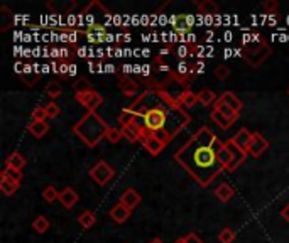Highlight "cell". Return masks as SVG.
I'll return each mask as SVG.
<instances>
[{
	"instance_id": "10",
	"label": "cell",
	"mask_w": 289,
	"mask_h": 243,
	"mask_svg": "<svg viewBox=\"0 0 289 243\" xmlns=\"http://www.w3.org/2000/svg\"><path fill=\"white\" fill-rule=\"evenodd\" d=\"M269 149V142L264 139V135L259 134V132H254V137H252V142H250V146L247 149V154L252 156V157H261L264 152Z\"/></svg>"
},
{
	"instance_id": "13",
	"label": "cell",
	"mask_w": 289,
	"mask_h": 243,
	"mask_svg": "<svg viewBox=\"0 0 289 243\" xmlns=\"http://www.w3.org/2000/svg\"><path fill=\"white\" fill-rule=\"evenodd\" d=\"M78 199H80V196L73 187H65L63 191H59V203H61L66 210L75 208V204L78 203Z\"/></svg>"
},
{
	"instance_id": "49",
	"label": "cell",
	"mask_w": 289,
	"mask_h": 243,
	"mask_svg": "<svg viewBox=\"0 0 289 243\" xmlns=\"http://www.w3.org/2000/svg\"><path fill=\"white\" fill-rule=\"evenodd\" d=\"M115 66L113 65H105V73H115Z\"/></svg>"
},
{
	"instance_id": "17",
	"label": "cell",
	"mask_w": 289,
	"mask_h": 243,
	"mask_svg": "<svg viewBox=\"0 0 289 243\" xmlns=\"http://www.w3.org/2000/svg\"><path fill=\"white\" fill-rule=\"evenodd\" d=\"M252 137H254L252 132H249L247 129H240V130L237 132V134L232 137V140L242 149V151H247L249 146H250V142H252Z\"/></svg>"
},
{
	"instance_id": "23",
	"label": "cell",
	"mask_w": 289,
	"mask_h": 243,
	"mask_svg": "<svg viewBox=\"0 0 289 243\" xmlns=\"http://www.w3.org/2000/svg\"><path fill=\"white\" fill-rule=\"evenodd\" d=\"M213 108L216 110V112H220L223 115V117H227L228 120H232L233 123H235L237 120H239V115L240 113H237L235 110H232L228 105H225L223 101H220V100H216V103L213 105Z\"/></svg>"
},
{
	"instance_id": "25",
	"label": "cell",
	"mask_w": 289,
	"mask_h": 243,
	"mask_svg": "<svg viewBox=\"0 0 289 243\" xmlns=\"http://www.w3.org/2000/svg\"><path fill=\"white\" fill-rule=\"evenodd\" d=\"M198 103L203 106H210L216 103L215 91H211V89H201V91H198Z\"/></svg>"
},
{
	"instance_id": "44",
	"label": "cell",
	"mask_w": 289,
	"mask_h": 243,
	"mask_svg": "<svg viewBox=\"0 0 289 243\" xmlns=\"http://www.w3.org/2000/svg\"><path fill=\"white\" fill-rule=\"evenodd\" d=\"M59 75L61 76L70 75V65H68V63H59Z\"/></svg>"
},
{
	"instance_id": "50",
	"label": "cell",
	"mask_w": 289,
	"mask_h": 243,
	"mask_svg": "<svg viewBox=\"0 0 289 243\" xmlns=\"http://www.w3.org/2000/svg\"><path fill=\"white\" fill-rule=\"evenodd\" d=\"M76 75V66L75 65H70V76Z\"/></svg>"
},
{
	"instance_id": "55",
	"label": "cell",
	"mask_w": 289,
	"mask_h": 243,
	"mask_svg": "<svg viewBox=\"0 0 289 243\" xmlns=\"http://www.w3.org/2000/svg\"><path fill=\"white\" fill-rule=\"evenodd\" d=\"M286 93H288V95H289V86H288V89H286Z\"/></svg>"
},
{
	"instance_id": "6",
	"label": "cell",
	"mask_w": 289,
	"mask_h": 243,
	"mask_svg": "<svg viewBox=\"0 0 289 243\" xmlns=\"http://www.w3.org/2000/svg\"><path fill=\"white\" fill-rule=\"evenodd\" d=\"M75 100L78 101L80 105L85 106L88 112H95V108L103 103V96L100 95L95 89H90V91H83V93H76Z\"/></svg>"
},
{
	"instance_id": "7",
	"label": "cell",
	"mask_w": 289,
	"mask_h": 243,
	"mask_svg": "<svg viewBox=\"0 0 289 243\" xmlns=\"http://www.w3.org/2000/svg\"><path fill=\"white\" fill-rule=\"evenodd\" d=\"M83 36L90 42H93V44H100V42H105L110 39V34L107 32L105 25L96 24V22L88 25L87 31H83Z\"/></svg>"
},
{
	"instance_id": "39",
	"label": "cell",
	"mask_w": 289,
	"mask_h": 243,
	"mask_svg": "<svg viewBox=\"0 0 289 243\" xmlns=\"http://www.w3.org/2000/svg\"><path fill=\"white\" fill-rule=\"evenodd\" d=\"M46 118H48V113H46L44 106H36V108L32 110L31 120H34V122H46Z\"/></svg>"
},
{
	"instance_id": "31",
	"label": "cell",
	"mask_w": 289,
	"mask_h": 243,
	"mask_svg": "<svg viewBox=\"0 0 289 243\" xmlns=\"http://www.w3.org/2000/svg\"><path fill=\"white\" fill-rule=\"evenodd\" d=\"M49 220L46 218V216H37L36 220L32 221V228H34V232L36 233H39V235H42V233H46L49 230Z\"/></svg>"
},
{
	"instance_id": "51",
	"label": "cell",
	"mask_w": 289,
	"mask_h": 243,
	"mask_svg": "<svg viewBox=\"0 0 289 243\" xmlns=\"http://www.w3.org/2000/svg\"><path fill=\"white\" fill-rule=\"evenodd\" d=\"M174 243H190V242L186 240V237H181V238H178V240L174 242Z\"/></svg>"
},
{
	"instance_id": "1",
	"label": "cell",
	"mask_w": 289,
	"mask_h": 243,
	"mask_svg": "<svg viewBox=\"0 0 289 243\" xmlns=\"http://www.w3.org/2000/svg\"><path fill=\"white\" fill-rule=\"evenodd\" d=\"M129 108L137 117L135 123L152 135L157 132H168L174 139L191 122L183 105L176 98L168 95L159 84L142 91Z\"/></svg>"
},
{
	"instance_id": "47",
	"label": "cell",
	"mask_w": 289,
	"mask_h": 243,
	"mask_svg": "<svg viewBox=\"0 0 289 243\" xmlns=\"http://www.w3.org/2000/svg\"><path fill=\"white\" fill-rule=\"evenodd\" d=\"M178 53H180V54H178L180 58H185L186 54H190V53H191V49H190V48H186V46H181V48L178 49Z\"/></svg>"
},
{
	"instance_id": "14",
	"label": "cell",
	"mask_w": 289,
	"mask_h": 243,
	"mask_svg": "<svg viewBox=\"0 0 289 243\" xmlns=\"http://www.w3.org/2000/svg\"><path fill=\"white\" fill-rule=\"evenodd\" d=\"M117 86L125 96H135L137 95V91H139V84L135 83L134 80H130L129 76H122V78L118 80Z\"/></svg>"
},
{
	"instance_id": "34",
	"label": "cell",
	"mask_w": 289,
	"mask_h": 243,
	"mask_svg": "<svg viewBox=\"0 0 289 243\" xmlns=\"http://www.w3.org/2000/svg\"><path fill=\"white\" fill-rule=\"evenodd\" d=\"M218 161H220V164L223 165V169L225 170H228V167L232 165V162H233V157L230 154V151L227 149V146L223 144V147H222V151L218 152Z\"/></svg>"
},
{
	"instance_id": "24",
	"label": "cell",
	"mask_w": 289,
	"mask_h": 243,
	"mask_svg": "<svg viewBox=\"0 0 289 243\" xmlns=\"http://www.w3.org/2000/svg\"><path fill=\"white\" fill-rule=\"evenodd\" d=\"M78 223L82 225V228H85V230L95 227V223H96V215H95L93 211H90V210L83 211L82 215L78 216Z\"/></svg>"
},
{
	"instance_id": "8",
	"label": "cell",
	"mask_w": 289,
	"mask_h": 243,
	"mask_svg": "<svg viewBox=\"0 0 289 243\" xmlns=\"http://www.w3.org/2000/svg\"><path fill=\"white\" fill-rule=\"evenodd\" d=\"M193 15H186V14H180L176 17H173V29L176 32L178 37L181 36H188L190 29L193 25Z\"/></svg>"
},
{
	"instance_id": "48",
	"label": "cell",
	"mask_w": 289,
	"mask_h": 243,
	"mask_svg": "<svg viewBox=\"0 0 289 243\" xmlns=\"http://www.w3.org/2000/svg\"><path fill=\"white\" fill-rule=\"evenodd\" d=\"M281 216H283V218L286 220L288 223H289V203H288L286 206H284L283 210H281Z\"/></svg>"
},
{
	"instance_id": "20",
	"label": "cell",
	"mask_w": 289,
	"mask_h": 243,
	"mask_svg": "<svg viewBox=\"0 0 289 243\" xmlns=\"http://www.w3.org/2000/svg\"><path fill=\"white\" fill-rule=\"evenodd\" d=\"M27 130H29V134L34 135L36 139H42L49 132V125H48V122H34V120H31V123L27 125Z\"/></svg>"
},
{
	"instance_id": "28",
	"label": "cell",
	"mask_w": 289,
	"mask_h": 243,
	"mask_svg": "<svg viewBox=\"0 0 289 243\" xmlns=\"http://www.w3.org/2000/svg\"><path fill=\"white\" fill-rule=\"evenodd\" d=\"M135 120H137V117H135V113L129 108V106L122 110L120 115H118V123H120V127L132 125V123H135Z\"/></svg>"
},
{
	"instance_id": "5",
	"label": "cell",
	"mask_w": 289,
	"mask_h": 243,
	"mask_svg": "<svg viewBox=\"0 0 289 243\" xmlns=\"http://www.w3.org/2000/svg\"><path fill=\"white\" fill-rule=\"evenodd\" d=\"M115 176V169L105 161H98L95 165L90 169V177L96 182L98 186H105L108 181H112Z\"/></svg>"
},
{
	"instance_id": "43",
	"label": "cell",
	"mask_w": 289,
	"mask_h": 243,
	"mask_svg": "<svg viewBox=\"0 0 289 243\" xmlns=\"http://www.w3.org/2000/svg\"><path fill=\"white\" fill-rule=\"evenodd\" d=\"M203 71H205V65H203L201 61L194 63V65H193V68H190V75H193V73L199 75V73H203Z\"/></svg>"
},
{
	"instance_id": "53",
	"label": "cell",
	"mask_w": 289,
	"mask_h": 243,
	"mask_svg": "<svg viewBox=\"0 0 289 243\" xmlns=\"http://www.w3.org/2000/svg\"><path fill=\"white\" fill-rule=\"evenodd\" d=\"M149 243H164V242L161 240V238H157V237H156V238H152V240L149 242Z\"/></svg>"
},
{
	"instance_id": "22",
	"label": "cell",
	"mask_w": 289,
	"mask_h": 243,
	"mask_svg": "<svg viewBox=\"0 0 289 243\" xmlns=\"http://www.w3.org/2000/svg\"><path fill=\"white\" fill-rule=\"evenodd\" d=\"M233 194H235V189L230 186V184H227V182H222L218 187L215 189V196L220 199L222 203H227V201H230V199L233 198Z\"/></svg>"
},
{
	"instance_id": "30",
	"label": "cell",
	"mask_w": 289,
	"mask_h": 243,
	"mask_svg": "<svg viewBox=\"0 0 289 243\" xmlns=\"http://www.w3.org/2000/svg\"><path fill=\"white\" fill-rule=\"evenodd\" d=\"M20 187V182L15 181H7V179H0V189L5 196H12L14 193H17V189Z\"/></svg>"
},
{
	"instance_id": "16",
	"label": "cell",
	"mask_w": 289,
	"mask_h": 243,
	"mask_svg": "<svg viewBox=\"0 0 289 243\" xmlns=\"http://www.w3.org/2000/svg\"><path fill=\"white\" fill-rule=\"evenodd\" d=\"M110 216H112V220L115 221V223L122 225V223H125V221L129 220L130 210L127 206H124L122 203H117L115 206H113L112 210H110Z\"/></svg>"
},
{
	"instance_id": "21",
	"label": "cell",
	"mask_w": 289,
	"mask_h": 243,
	"mask_svg": "<svg viewBox=\"0 0 289 243\" xmlns=\"http://www.w3.org/2000/svg\"><path fill=\"white\" fill-rule=\"evenodd\" d=\"M198 12L201 15H208V17H215L218 15L220 8L218 5L213 2V0H203V2L198 3Z\"/></svg>"
},
{
	"instance_id": "35",
	"label": "cell",
	"mask_w": 289,
	"mask_h": 243,
	"mask_svg": "<svg viewBox=\"0 0 289 243\" xmlns=\"http://www.w3.org/2000/svg\"><path fill=\"white\" fill-rule=\"evenodd\" d=\"M22 170H17V169H12V167H5L2 170V179H7V181H15V182H20L22 181Z\"/></svg>"
},
{
	"instance_id": "4",
	"label": "cell",
	"mask_w": 289,
	"mask_h": 243,
	"mask_svg": "<svg viewBox=\"0 0 289 243\" xmlns=\"http://www.w3.org/2000/svg\"><path fill=\"white\" fill-rule=\"evenodd\" d=\"M271 53H273V49H271L269 44H266V42H262L259 48H249V46H245L244 51H242V56H244L245 61L249 63L252 68H259L262 65V63L266 61L267 58L271 56Z\"/></svg>"
},
{
	"instance_id": "26",
	"label": "cell",
	"mask_w": 289,
	"mask_h": 243,
	"mask_svg": "<svg viewBox=\"0 0 289 243\" xmlns=\"http://www.w3.org/2000/svg\"><path fill=\"white\" fill-rule=\"evenodd\" d=\"M180 103L183 106H186V108H193L194 105L198 103V93H193L191 89L188 88L185 93L180 96Z\"/></svg>"
},
{
	"instance_id": "32",
	"label": "cell",
	"mask_w": 289,
	"mask_h": 243,
	"mask_svg": "<svg viewBox=\"0 0 289 243\" xmlns=\"http://www.w3.org/2000/svg\"><path fill=\"white\" fill-rule=\"evenodd\" d=\"M61 93H63V86L58 81H49V83L46 84V95L49 98H53V101L61 96Z\"/></svg>"
},
{
	"instance_id": "2",
	"label": "cell",
	"mask_w": 289,
	"mask_h": 243,
	"mask_svg": "<svg viewBox=\"0 0 289 243\" xmlns=\"http://www.w3.org/2000/svg\"><path fill=\"white\" fill-rule=\"evenodd\" d=\"M223 142L213 134L210 127H201L180 151L174 154V161L201 186H210L218 176L223 165L218 161V152Z\"/></svg>"
},
{
	"instance_id": "9",
	"label": "cell",
	"mask_w": 289,
	"mask_h": 243,
	"mask_svg": "<svg viewBox=\"0 0 289 243\" xmlns=\"http://www.w3.org/2000/svg\"><path fill=\"white\" fill-rule=\"evenodd\" d=\"M139 142L142 144V147L146 149L151 156H159L161 152H163V149L166 147L163 142H159L154 135L149 134V132H146V130H144V134L141 135V140H139Z\"/></svg>"
},
{
	"instance_id": "54",
	"label": "cell",
	"mask_w": 289,
	"mask_h": 243,
	"mask_svg": "<svg viewBox=\"0 0 289 243\" xmlns=\"http://www.w3.org/2000/svg\"><path fill=\"white\" fill-rule=\"evenodd\" d=\"M42 73H49V66L48 65H42Z\"/></svg>"
},
{
	"instance_id": "15",
	"label": "cell",
	"mask_w": 289,
	"mask_h": 243,
	"mask_svg": "<svg viewBox=\"0 0 289 243\" xmlns=\"http://www.w3.org/2000/svg\"><path fill=\"white\" fill-rule=\"evenodd\" d=\"M218 100L223 101L225 105H228L232 110H235L237 113H240V110L244 108V103H242V100L233 91H223L222 95H220Z\"/></svg>"
},
{
	"instance_id": "40",
	"label": "cell",
	"mask_w": 289,
	"mask_h": 243,
	"mask_svg": "<svg viewBox=\"0 0 289 243\" xmlns=\"http://www.w3.org/2000/svg\"><path fill=\"white\" fill-rule=\"evenodd\" d=\"M44 108H46V113H48V118H54L61 113V108H59V105L56 103V101H49Z\"/></svg>"
},
{
	"instance_id": "33",
	"label": "cell",
	"mask_w": 289,
	"mask_h": 243,
	"mask_svg": "<svg viewBox=\"0 0 289 243\" xmlns=\"http://www.w3.org/2000/svg\"><path fill=\"white\" fill-rule=\"evenodd\" d=\"M42 199L46 203H54V201H59V191L56 189L54 186H46L42 189Z\"/></svg>"
},
{
	"instance_id": "18",
	"label": "cell",
	"mask_w": 289,
	"mask_h": 243,
	"mask_svg": "<svg viewBox=\"0 0 289 243\" xmlns=\"http://www.w3.org/2000/svg\"><path fill=\"white\" fill-rule=\"evenodd\" d=\"M122 134H124V137L129 140V142H139V140H141V135L144 134V129L139 123H132V125L122 127Z\"/></svg>"
},
{
	"instance_id": "36",
	"label": "cell",
	"mask_w": 289,
	"mask_h": 243,
	"mask_svg": "<svg viewBox=\"0 0 289 243\" xmlns=\"http://www.w3.org/2000/svg\"><path fill=\"white\" fill-rule=\"evenodd\" d=\"M73 89H75V93H83V91H90L93 88L87 78H78L73 83Z\"/></svg>"
},
{
	"instance_id": "41",
	"label": "cell",
	"mask_w": 289,
	"mask_h": 243,
	"mask_svg": "<svg viewBox=\"0 0 289 243\" xmlns=\"http://www.w3.org/2000/svg\"><path fill=\"white\" fill-rule=\"evenodd\" d=\"M213 73H215V76L218 80H227L228 76H230V68L225 66V65H218V66L215 68Z\"/></svg>"
},
{
	"instance_id": "3",
	"label": "cell",
	"mask_w": 289,
	"mask_h": 243,
	"mask_svg": "<svg viewBox=\"0 0 289 243\" xmlns=\"http://www.w3.org/2000/svg\"><path fill=\"white\" fill-rule=\"evenodd\" d=\"M108 123L103 120L96 112H87L78 122L73 125V132L87 147H96L98 144L107 137Z\"/></svg>"
},
{
	"instance_id": "11",
	"label": "cell",
	"mask_w": 289,
	"mask_h": 243,
	"mask_svg": "<svg viewBox=\"0 0 289 243\" xmlns=\"http://www.w3.org/2000/svg\"><path fill=\"white\" fill-rule=\"evenodd\" d=\"M225 146H227V149L228 151H230V154H232V157H233V162H232V165L230 167H228V170H235L237 167H240L242 164H244L245 162V159H247V151H242V149L237 146L235 142H233V140L230 139V140H227V142H225Z\"/></svg>"
},
{
	"instance_id": "45",
	"label": "cell",
	"mask_w": 289,
	"mask_h": 243,
	"mask_svg": "<svg viewBox=\"0 0 289 243\" xmlns=\"http://www.w3.org/2000/svg\"><path fill=\"white\" fill-rule=\"evenodd\" d=\"M186 240H188L190 243H203V242L198 238L196 233H188V235H186Z\"/></svg>"
},
{
	"instance_id": "37",
	"label": "cell",
	"mask_w": 289,
	"mask_h": 243,
	"mask_svg": "<svg viewBox=\"0 0 289 243\" xmlns=\"http://www.w3.org/2000/svg\"><path fill=\"white\" fill-rule=\"evenodd\" d=\"M235 237H237V233L233 232V230H230V228H223L222 232L218 233L220 243H233V242H235Z\"/></svg>"
},
{
	"instance_id": "38",
	"label": "cell",
	"mask_w": 289,
	"mask_h": 243,
	"mask_svg": "<svg viewBox=\"0 0 289 243\" xmlns=\"http://www.w3.org/2000/svg\"><path fill=\"white\" fill-rule=\"evenodd\" d=\"M124 137V134H122V129H115V127H110L108 132H107V139L110 144H117L118 140Z\"/></svg>"
},
{
	"instance_id": "19",
	"label": "cell",
	"mask_w": 289,
	"mask_h": 243,
	"mask_svg": "<svg viewBox=\"0 0 289 243\" xmlns=\"http://www.w3.org/2000/svg\"><path fill=\"white\" fill-rule=\"evenodd\" d=\"M25 165H27V161H25V157L20 154V152H12V154L5 159V167L22 170Z\"/></svg>"
},
{
	"instance_id": "42",
	"label": "cell",
	"mask_w": 289,
	"mask_h": 243,
	"mask_svg": "<svg viewBox=\"0 0 289 243\" xmlns=\"http://www.w3.org/2000/svg\"><path fill=\"white\" fill-rule=\"evenodd\" d=\"M279 3L276 0H264L262 2V8L267 12V14H276V8H278Z\"/></svg>"
},
{
	"instance_id": "27",
	"label": "cell",
	"mask_w": 289,
	"mask_h": 243,
	"mask_svg": "<svg viewBox=\"0 0 289 243\" xmlns=\"http://www.w3.org/2000/svg\"><path fill=\"white\" fill-rule=\"evenodd\" d=\"M210 117H211V120H213L216 125L220 127L222 130H227V129H230V127L233 125V122L232 120H228L227 117H223L220 112H216V110L213 108L211 110V113H210Z\"/></svg>"
},
{
	"instance_id": "46",
	"label": "cell",
	"mask_w": 289,
	"mask_h": 243,
	"mask_svg": "<svg viewBox=\"0 0 289 243\" xmlns=\"http://www.w3.org/2000/svg\"><path fill=\"white\" fill-rule=\"evenodd\" d=\"M14 70H15V73L17 75H20V76H22L24 75V70H25V65H22V63H15V68H14Z\"/></svg>"
},
{
	"instance_id": "29",
	"label": "cell",
	"mask_w": 289,
	"mask_h": 243,
	"mask_svg": "<svg viewBox=\"0 0 289 243\" xmlns=\"http://www.w3.org/2000/svg\"><path fill=\"white\" fill-rule=\"evenodd\" d=\"M0 17H2V24H0V31L2 32H5L8 27H10V24L14 22V14H10V10L5 7V5H2L0 7Z\"/></svg>"
},
{
	"instance_id": "52",
	"label": "cell",
	"mask_w": 289,
	"mask_h": 243,
	"mask_svg": "<svg viewBox=\"0 0 289 243\" xmlns=\"http://www.w3.org/2000/svg\"><path fill=\"white\" fill-rule=\"evenodd\" d=\"M130 68H134V66H129V65H125V66H124V73H127V75H129L130 71H134V70H130Z\"/></svg>"
},
{
	"instance_id": "12",
	"label": "cell",
	"mask_w": 289,
	"mask_h": 243,
	"mask_svg": "<svg viewBox=\"0 0 289 243\" xmlns=\"http://www.w3.org/2000/svg\"><path fill=\"white\" fill-rule=\"evenodd\" d=\"M141 201H142L141 194H139L135 189H132V187L125 189L124 193H122V196H120V203L124 204V206L129 208L130 211L135 210V208H137L139 204H141Z\"/></svg>"
}]
</instances>
